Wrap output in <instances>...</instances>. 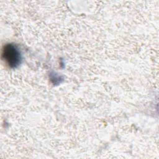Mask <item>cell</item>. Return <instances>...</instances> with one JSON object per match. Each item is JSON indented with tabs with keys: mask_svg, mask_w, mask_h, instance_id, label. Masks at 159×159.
I'll list each match as a JSON object with an SVG mask.
<instances>
[{
	"mask_svg": "<svg viewBox=\"0 0 159 159\" xmlns=\"http://www.w3.org/2000/svg\"><path fill=\"white\" fill-rule=\"evenodd\" d=\"M2 58L5 62L12 68L17 66L21 60L20 52L17 48L12 44L6 45L2 50Z\"/></svg>",
	"mask_w": 159,
	"mask_h": 159,
	"instance_id": "cell-1",
	"label": "cell"
}]
</instances>
